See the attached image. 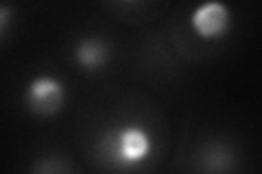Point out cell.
<instances>
[{
	"label": "cell",
	"instance_id": "obj_1",
	"mask_svg": "<svg viewBox=\"0 0 262 174\" xmlns=\"http://www.w3.org/2000/svg\"><path fill=\"white\" fill-rule=\"evenodd\" d=\"M101 146L105 148V159L116 168H134L146 159L151 151V139L146 131L129 124V127L118 129L116 133L103 137Z\"/></svg>",
	"mask_w": 262,
	"mask_h": 174
},
{
	"label": "cell",
	"instance_id": "obj_2",
	"mask_svg": "<svg viewBox=\"0 0 262 174\" xmlns=\"http://www.w3.org/2000/svg\"><path fill=\"white\" fill-rule=\"evenodd\" d=\"M190 24L199 37L219 39L227 35L229 27H232V13H229L227 5H223L221 0H208V3L199 5L192 11Z\"/></svg>",
	"mask_w": 262,
	"mask_h": 174
},
{
	"label": "cell",
	"instance_id": "obj_3",
	"mask_svg": "<svg viewBox=\"0 0 262 174\" xmlns=\"http://www.w3.org/2000/svg\"><path fill=\"white\" fill-rule=\"evenodd\" d=\"M29 109L37 115H53L63 105V87L53 77H37L29 83L27 89Z\"/></svg>",
	"mask_w": 262,
	"mask_h": 174
},
{
	"label": "cell",
	"instance_id": "obj_4",
	"mask_svg": "<svg viewBox=\"0 0 262 174\" xmlns=\"http://www.w3.org/2000/svg\"><path fill=\"white\" fill-rule=\"evenodd\" d=\"M75 57H77V61H79L81 68H85V70H98L105 61L110 59V48H107V44H103L101 39L88 37V39H83L77 46Z\"/></svg>",
	"mask_w": 262,
	"mask_h": 174
}]
</instances>
